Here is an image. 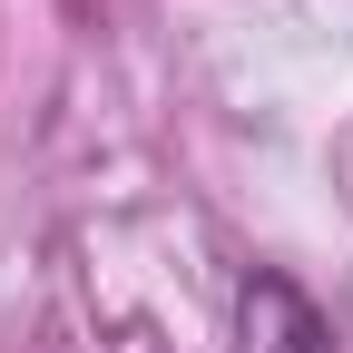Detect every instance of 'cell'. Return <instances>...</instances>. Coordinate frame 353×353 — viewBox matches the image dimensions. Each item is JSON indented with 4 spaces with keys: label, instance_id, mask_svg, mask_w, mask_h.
I'll use <instances>...</instances> for the list:
<instances>
[{
    "label": "cell",
    "instance_id": "6da1fadb",
    "mask_svg": "<svg viewBox=\"0 0 353 353\" xmlns=\"http://www.w3.org/2000/svg\"><path fill=\"white\" fill-rule=\"evenodd\" d=\"M236 353H334V324H324V304L294 275L255 265L236 285Z\"/></svg>",
    "mask_w": 353,
    "mask_h": 353
}]
</instances>
